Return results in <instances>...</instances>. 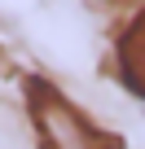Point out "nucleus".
I'll use <instances>...</instances> for the list:
<instances>
[{"instance_id": "obj_1", "label": "nucleus", "mask_w": 145, "mask_h": 149, "mask_svg": "<svg viewBox=\"0 0 145 149\" xmlns=\"http://www.w3.org/2000/svg\"><path fill=\"white\" fill-rule=\"evenodd\" d=\"M27 105H31L40 149H123L114 132L97 127L66 92H57L44 79H27Z\"/></svg>"}, {"instance_id": "obj_2", "label": "nucleus", "mask_w": 145, "mask_h": 149, "mask_svg": "<svg viewBox=\"0 0 145 149\" xmlns=\"http://www.w3.org/2000/svg\"><path fill=\"white\" fill-rule=\"evenodd\" d=\"M119 74L132 97L145 101V9L127 22L123 40H119Z\"/></svg>"}]
</instances>
